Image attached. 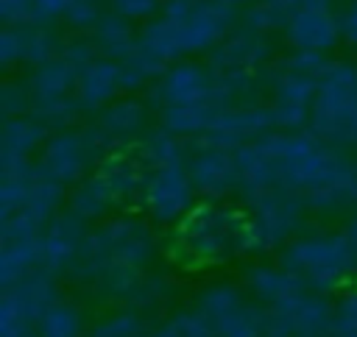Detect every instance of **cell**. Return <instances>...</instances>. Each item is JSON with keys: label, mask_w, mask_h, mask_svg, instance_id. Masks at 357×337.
Segmentation results:
<instances>
[{"label": "cell", "mask_w": 357, "mask_h": 337, "mask_svg": "<svg viewBox=\"0 0 357 337\" xmlns=\"http://www.w3.org/2000/svg\"><path fill=\"white\" fill-rule=\"evenodd\" d=\"M153 253L151 231L137 220H109L86 237L84 253L75 273L114 295H128V290L142 279V267Z\"/></svg>", "instance_id": "cell-1"}, {"label": "cell", "mask_w": 357, "mask_h": 337, "mask_svg": "<svg viewBox=\"0 0 357 337\" xmlns=\"http://www.w3.org/2000/svg\"><path fill=\"white\" fill-rule=\"evenodd\" d=\"M312 136L326 145H357V67L349 61L326 64L310 111Z\"/></svg>", "instance_id": "cell-2"}, {"label": "cell", "mask_w": 357, "mask_h": 337, "mask_svg": "<svg viewBox=\"0 0 357 337\" xmlns=\"http://www.w3.org/2000/svg\"><path fill=\"white\" fill-rule=\"evenodd\" d=\"M282 267L301 279L304 287L335 290L354 273L357 251L346 234H312L284 248Z\"/></svg>", "instance_id": "cell-3"}, {"label": "cell", "mask_w": 357, "mask_h": 337, "mask_svg": "<svg viewBox=\"0 0 357 337\" xmlns=\"http://www.w3.org/2000/svg\"><path fill=\"white\" fill-rule=\"evenodd\" d=\"M192 309L215 337H265L268 312L251 304L234 284H212L198 292Z\"/></svg>", "instance_id": "cell-4"}, {"label": "cell", "mask_w": 357, "mask_h": 337, "mask_svg": "<svg viewBox=\"0 0 357 337\" xmlns=\"http://www.w3.org/2000/svg\"><path fill=\"white\" fill-rule=\"evenodd\" d=\"M254 214H251V237L257 245H279L284 242L301 223V214L307 209L304 198H298L290 189H271L262 198L251 201Z\"/></svg>", "instance_id": "cell-5"}, {"label": "cell", "mask_w": 357, "mask_h": 337, "mask_svg": "<svg viewBox=\"0 0 357 337\" xmlns=\"http://www.w3.org/2000/svg\"><path fill=\"white\" fill-rule=\"evenodd\" d=\"M192 181L187 167H156L145 175L142 201L153 220L159 223H176L181 220L192 206Z\"/></svg>", "instance_id": "cell-6"}, {"label": "cell", "mask_w": 357, "mask_h": 337, "mask_svg": "<svg viewBox=\"0 0 357 337\" xmlns=\"http://www.w3.org/2000/svg\"><path fill=\"white\" fill-rule=\"evenodd\" d=\"M98 145H100V142H98V134L64 131V134L53 136V139L45 145V150H42V164H39V167H42L50 178H56L59 184H73V181H78V178L86 173V167H89V162H92Z\"/></svg>", "instance_id": "cell-7"}, {"label": "cell", "mask_w": 357, "mask_h": 337, "mask_svg": "<svg viewBox=\"0 0 357 337\" xmlns=\"http://www.w3.org/2000/svg\"><path fill=\"white\" fill-rule=\"evenodd\" d=\"M332 304L318 292H304L282 309H268V329L293 337H326L332 326Z\"/></svg>", "instance_id": "cell-8"}, {"label": "cell", "mask_w": 357, "mask_h": 337, "mask_svg": "<svg viewBox=\"0 0 357 337\" xmlns=\"http://www.w3.org/2000/svg\"><path fill=\"white\" fill-rule=\"evenodd\" d=\"M86 237H89V231L78 214L64 212V214L53 217L47 223V228L42 231V267L53 276L67 267H75L84 253Z\"/></svg>", "instance_id": "cell-9"}, {"label": "cell", "mask_w": 357, "mask_h": 337, "mask_svg": "<svg viewBox=\"0 0 357 337\" xmlns=\"http://www.w3.org/2000/svg\"><path fill=\"white\" fill-rule=\"evenodd\" d=\"M223 81L198 64H176L162 75L159 95L167 106H184V103H220L223 97ZM223 106V103H220Z\"/></svg>", "instance_id": "cell-10"}, {"label": "cell", "mask_w": 357, "mask_h": 337, "mask_svg": "<svg viewBox=\"0 0 357 337\" xmlns=\"http://www.w3.org/2000/svg\"><path fill=\"white\" fill-rule=\"evenodd\" d=\"M273 125V114L271 109L262 106H245V109H223L215 123L209 125V131L204 134V145H215V148H229L237 150L248 142H257L259 134H265Z\"/></svg>", "instance_id": "cell-11"}, {"label": "cell", "mask_w": 357, "mask_h": 337, "mask_svg": "<svg viewBox=\"0 0 357 337\" xmlns=\"http://www.w3.org/2000/svg\"><path fill=\"white\" fill-rule=\"evenodd\" d=\"M190 181L204 195H226L237 187V156L229 148L204 145V150L187 164Z\"/></svg>", "instance_id": "cell-12"}, {"label": "cell", "mask_w": 357, "mask_h": 337, "mask_svg": "<svg viewBox=\"0 0 357 337\" xmlns=\"http://www.w3.org/2000/svg\"><path fill=\"white\" fill-rule=\"evenodd\" d=\"M284 36L296 50L304 53H324L329 50L337 36H340V22L332 17V11H318V8H298L287 25Z\"/></svg>", "instance_id": "cell-13"}, {"label": "cell", "mask_w": 357, "mask_h": 337, "mask_svg": "<svg viewBox=\"0 0 357 337\" xmlns=\"http://www.w3.org/2000/svg\"><path fill=\"white\" fill-rule=\"evenodd\" d=\"M245 284L251 290V295L265 304L268 309H282L287 304H293L298 295L307 292L304 281L296 279L290 270H284L282 265L279 267H271V265H259L254 267L248 276H245Z\"/></svg>", "instance_id": "cell-14"}, {"label": "cell", "mask_w": 357, "mask_h": 337, "mask_svg": "<svg viewBox=\"0 0 357 337\" xmlns=\"http://www.w3.org/2000/svg\"><path fill=\"white\" fill-rule=\"evenodd\" d=\"M117 89H126L123 86V64L112 61V58H95L89 67H84L78 72L75 100L81 109H98L106 100H112V95H117Z\"/></svg>", "instance_id": "cell-15"}, {"label": "cell", "mask_w": 357, "mask_h": 337, "mask_svg": "<svg viewBox=\"0 0 357 337\" xmlns=\"http://www.w3.org/2000/svg\"><path fill=\"white\" fill-rule=\"evenodd\" d=\"M45 139V125L36 117H8L3 123V170H17L28 164L31 150Z\"/></svg>", "instance_id": "cell-16"}, {"label": "cell", "mask_w": 357, "mask_h": 337, "mask_svg": "<svg viewBox=\"0 0 357 337\" xmlns=\"http://www.w3.org/2000/svg\"><path fill=\"white\" fill-rule=\"evenodd\" d=\"M45 270L42 267V234L31 237V240H14V242H3L0 251V284L3 290L17 287L20 281H25L28 276Z\"/></svg>", "instance_id": "cell-17"}, {"label": "cell", "mask_w": 357, "mask_h": 337, "mask_svg": "<svg viewBox=\"0 0 357 337\" xmlns=\"http://www.w3.org/2000/svg\"><path fill=\"white\" fill-rule=\"evenodd\" d=\"M262 53H265V42L259 39V33L245 31V33H237V36H231V39L223 42V47L212 58V67L220 72V78L243 75L254 64H259Z\"/></svg>", "instance_id": "cell-18"}, {"label": "cell", "mask_w": 357, "mask_h": 337, "mask_svg": "<svg viewBox=\"0 0 357 337\" xmlns=\"http://www.w3.org/2000/svg\"><path fill=\"white\" fill-rule=\"evenodd\" d=\"M61 201H64V184H59L56 178H50L42 167H36L33 175H31V181H28L22 209L17 214H28L39 226H45V223H50L56 217V209L61 206Z\"/></svg>", "instance_id": "cell-19"}, {"label": "cell", "mask_w": 357, "mask_h": 337, "mask_svg": "<svg viewBox=\"0 0 357 337\" xmlns=\"http://www.w3.org/2000/svg\"><path fill=\"white\" fill-rule=\"evenodd\" d=\"M223 111L220 103H184V106H165L162 111V125L165 131L176 136H190V134H206L215 117Z\"/></svg>", "instance_id": "cell-20"}, {"label": "cell", "mask_w": 357, "mask_h": 337, "mask_svg": "<svg viewBox=\"0 0 357 337\" xmlns=\"http://www.w3.org/2000/svg\"><path fill=\"white\" fill-rule=\"evenodd\" d=\"M95 42L98 47L109 56V58H123L128 61L137 50V36L128 25V17L123 14H112V17H103L98 25H95Z\"/></svg>", "instance_id": "cell-21"}, {"label": "cell", "mask_w": 357, "mask_h": 337, "mask_svg": "<svg viewBox=\"0 0 357 337\" xmlns=\"http://www.w3.org/2000/svg\"><path fill=\"white\" fill-rule=\"evenodd\" d=\"M112 203H117V195H114V189L109 187V181L103 175H95V178L84 181L70 195V212L78 214L81 220L100 217L103 212L112 209Z\"/></svg>", "instance_id": "cell-22"}, {"label": "cell", "mask_w": 357, "mask_h": 337, "mask_svg": "<svg viewBox=\"0 0 357 337\" xmlns=\"http://www.w3.org/2000/svg\"><path fill=\"white\" fill-rule=\"evenodd\" d=\"M8 290L22 301V306H25L36 320L59 301L56 284H53V273H47V270H39V273L28 276L25 281H20L17 287H8Z\"/></svg>", "instance_id": "cell-23"}, {"label": "cell", "mask_w": 357, "mask_h": 337, "mask_svg": "<svg viewBox=\"0 0 357 337\" xmlns=\"http://www.w3.org/2000/svg\"><path fill=\"white\" fill-rule=\"evenodd\" d=\"M84 334V318L75 304L56 301L39 320H36V337H81Z\"/></svg>", "instance_id": "cell-24"}, {"label": "cell", "mask_w": 357, "mask_h": 337, "mask_svg": "<svg viewBox=\"0 0 357 337\" xmlns=\"http://www.w3.org/2000/svg\"><path fill=\"white\" fill-rule=\"evenodd\" d=\"M0 337H36V318L11 290L0 295Z\"/></svg>", "instance_id": "cell-25"}, {"label": "cell", "mask_w": 357, "mask_h": 337, "mask_svg": "<svg viewBox=\"0 0 357 337\" xmlns=\"http://www.w3.org/2000/svg\"><path fill=\"white\" fill-rule=\"evenodd\" d=\"M153 331L148 329L145 318L137 312V309H120V312H112L106 318H100L89 337H151Z\"/></svg>", "instance_id": "cell-26"}, {"label": "cell", "mask_w": 357, "mask_h": 337, "mask_svg": "<svg viewBox=\"0 0 357 337\" xmlns=\"http://www.w3.org/2000/svg\"><path fill=\"white\" fill-rule=\"evenodd\" d=\"M142 120H145V109L137 100H117L103 111L100 128L109 136H128L142 125Z\"/></svg>", "instance_id": "cell-27"}, {"label": "cell", "mask_w": 357, "mask_h": 337, "mask_svg": "<svg viewBox=\"0 0 357 337\" xmlns=\"http://www.w3.org/2000/svg\"><path fill=\"white\" fill-rule=\"evenodd\" d=\"M142 159L153 170L156 167H184V142H181V136H176L170 131H159L145 142Z\"/></svg>", "instance_id": "cell-28"}, {"label": "cell", "mask_w": 357, "mask_h": 337, "mask_svg": "<svg viewBox=\"0 0 357 337\" xmlns=\"http://www.w3.org/2000/svg\"><path fill=\"white\" fill-rule=\"evenodd\" d=\"M293 14H296V0H262L248 11V25L254 33H265L279 25L284 28Z\"/></svg>", "instance_id": "cell-29"}, {"label": "cell", "mask_w": 357, "mask_h": 337, "mask_svg": "<svg viewBox=\"0 0 357 337\" xmlns=\"http://www.w3.org/2000/svg\"><path fill=\"white\" fill-rule=\"evenodd\" d=\"M151 337H215V334L195 309H184L162 320Z\"/></svg>", "instance_id": "cell-30"}, {"label": "cell", "mask_w": 357, "mask_h": 337, "mask_svg": "<svg viewBox=\"0 0 357 337\" xmlns=\"http://www.w3.org/2000/svg\"><path fill=\"white\" fill-rule=\"evenodd\" d=\"M326 337H357V287L346 290L332 309V326Z\"/></svg>", "instance_id": "cell-31"}, {"label": "cell", "mask_w": 357, "mask_h": 337, "mask_svg": "<svg viewBox=\"0 0 357 337\" xmlns=\"http://www.w3.org/2000/svg\"><path fill=\"white\" fill-rule=\"evenodd\" d=\"M167 292V281L162 279V276H142L131 290H128V301L131 304H137V306H151V304H159L162 301V295Z\"/></svg>", "instance_id": "cell-32"}, {"label": "cell", "mask_w": 357, "mask_h": 337, "mask_svg": "<svg viewBox=\"0 0 357 337\" xmlns=\"http://www.w3.org/2000/svg\"><path fill=\"white\" fill-rule=\"evenodd\" d=\"M22 42H25V61L45 64L53 58V36L47 31L28 28V31H22Z\"/></svg>", "instance_id": "cell-33"}, {"label": "cell", "mask_w": 357, "mask_h": 337, "mask_svg": "<svg viewBox=\"0 0 357 337\" xmlns=\"http://www.w3.org/2000/svg\"><path fill=\"white\" fill-rule=\"evenodd\" d=\"M0 106L6 111V120L8 117H22L25 109L33 106V92H28L22 84H6L3 92H0Z\"/></svg>", "instance_id": "cell-34"}, {"label": "cell", "mask_w": 357, "mask_h": 337, "mask_svg": "<svg viewBox=\"0 0 357 337\" xmlns=\"http://www.w3.org/2000/svg\"><path fill=\"white\" fill-rule=\"evenodd\" d=\"M25 58V42H22V28H6L0 36V61L6 67L17 64Z\"/></svg>", "instance_id": "cell-35"}, {"label": "cell", "mask_w": 357, "mask_h": 337, "mask_svg": "<svg viewBox=\"0 0 357 337\" xmlns=\"http://www.w3.org/2000/svg\"><path fill=\"white\" fill-rule=\"evenodd\" d=\"M98 6H100V0H70L64 17L75 28H89L98 22Z\"/></svg>", "instance_id": "cell-36"}, {"label": "cell", "mask_w": 357, "mask_h": 337, "mask_svg": "<svg viewBox=\"0 0 357 337\" xmlns=\"http://www.w3.org/2000/svg\"><path fill=\"white\" fill-rule=\"evenodd\" d=\"M31 11H33V0H0V17L6 28L31 22Z\"/></svg>", "instance_id": "cell-37"}, {"label": "cell", "mask_w": 357, "mask_h": 337, "mask_svg": "<svg viewBox=\"0 0 357 337\" xmlns=\"http://www.w3.org/2000/svg\"><path fill=\"white\" fill-rule=\"evenodd\" d=\"M70 6V0H33V11H31V22H47L59 14H64Z\"/></svg>", "instance_id": "cell-38"}, {"label": "cell", "mask_w": 357, "mask_h": 337, "mask_svg": "<svg viewBox=\"0 0 357 337\" xmlns=\"http://www.w3.org/2000/svg\"><path fill=\"white\" fill-rule=\"evenodd\" d=\"M114 6L123 17H145V14L156 11L159 0H114Z\"/></svg>", "instance_id": "cell-39"}, {"label": "cell", "mask_w": 357, "mask_h": 337, "mask_svg": "<svg viewBox=\"0 0 357 337\" xmlns=\"http://www.w3.org/2000/svg\"><path fill=\"white\" fill-rule=\"evenodd\" d=\"M340 33H343L351 45H357V0H351V3L346 6L343 17H340Z\"/></svg>", "instance_id": "cell-40"}, {"label": "cell", "mask_w": 357, "mask_h": 337, "mask_svg": "<svg viewBox=\"0 0 357 337\" xmlns=\"http://www.w3.org/2000/svg\"><path fill=\"white\" fill-rule=\"evenodd\" d=\"M332 0H296V11L298 8H318V11H329Z\"/></svg>", "instance_id": "cell-41"}, {"label": "cell", "mask_w": 357, "mask_h": 337, "mask_svg": "<svg viewBox=\"0 0 357 337\" xmlns=\"http://www.w3.org/2000/svg\"><path fill=\"white\" fill-rule=\"evenodd\" d=\"M343 234H346V240H349V242L354 245V251H357V217H351V220H349V226H346V231H343Z\"/></svg>", "instance_id": "cell-42"}, {"label": "cell", "mask_w": 357, "mask_h": 337, "mask_svg": "<svg viewBox=\"0 0 357 337\" xmlns=\"http://www.w3.org/2000/svg\"><path fill=\"white\" fill-rule=\"evenodd\" d=\"M265 337H293V334H282V331H271V329H265Z\"/></svg>", "instance_id": "cell-43"}]
</instances>
